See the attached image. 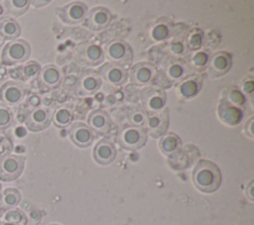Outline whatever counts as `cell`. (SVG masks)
<instances>
[{"label": "cell", "mask_w": 254, "mask_h": 225, "mask_svg": "<svg viewBox=\"0 0 254 225\" xmlns=\"http://www.w3.org/2000/svg\"><path fill=\"white\" fill-rule=\"evenodd\" d=\"M88 127L98 134H105L111 126V119L107 112L101 109H96L89 113L87 117Z\"/></svg>", "instance_id": "cell-21"}, {"label": "cell", "mask_w": 254, "mask_h": 225, "mask_svg": "<svg viewBox=\"0 0 254 225\" xmlns=\"http://www.w3.org/2000/svg\"><path fill=\"white\" fill-rule=\"evenodd\" d=\"M87 13V6L80 1H73L57 9L59 18L68 25H75L84 21Z\"/></svg>", "instance_id": "cell-7"}, {"label": "cell", "mask_w": 254, "mask_h": 225, "mask_svg": "<svg viewBox=\"0 0 254 225\" xmlns=\"http://www.w3.org/2000/svg\"><path fill=\"white\" fill-rule=\"evenodd\" d=\"M159 148L164 155L174 156L182 148V141L178 135L174 133H166L160 139Z\"/></svg>", "instance_id": "cell-25"}, {"label": "cell", "mask_w": 254, "mask_h": 225, "mask_svg": "<svg viewBox=\"0 0 254 225\" xmlns=\"http://www.w3.org/2000/svg\"><path fill=\"white\" fill-rule=\"evenodd\" d=\"M77 57L81 63L89 66H95L103 62L104 53L99 46L86 43L79 47L77 51Z\"/></svg>", "instance_id": "cell-16"}, {"label": "cell", "mask_w": 254, "mask_h": 225, "mask_svg": "<svg viewBox=\"0 0 254 225\" xmlns=\"http://www.w3.org/2000/svg\"><path fill=\"white\" fill-rule=\"evenodd\" d=\"M4 222H9L15 225H25L27 217L20 209H9L4 214Z\"/></svg>", "instance_id": "cell-31"}, {"label": "cell", "mask_w": 254, "mask_h": 225, "mask_svg": "<svg viewBox=\"0 0 254 225\" xmlns=\"http://www.w3.org/2000/svg\"><path fill=\"white\" fill-rule=\"evenodd\" d=\"M157 75V68L155 65L143 61L138 62L130 69L128 76L132 84L137 86H145L153 82Z\"/></svg>", "instance_id": "cell-10"}, {"label": "cell", "mask_w": 254, "mask_h": 225, "mask_svg": "<svg viewBox=\"0 0 254 225\" xmlns=\"http://www.w3.org/2000/svg\"><path fill=\"white\" fill-rule=\"evenodd\" d=\"M1 190H2V185H1V183H0V194H1Z\"/></svg>", "instance_id": "cell-46"}, {"label": "cell", "mask_w": 254, "mask_h": 225, "mask_svg": "<svg viewBox=\"0 0 254 225\" xmlns=\"http://www.w3.org/2000/svg\"><path fill=\"white\" fill-rule=\"evenodd\" d=\"M104 56L111 62L126 66H130L133 60V51L131 47L123 40H113L104 48Z\"/></svg>", "instance_id": "cell-4"}, {"label": "cell", "mask_w": 254, "mask_h": 225, "mask_svg": "<svg viewBox=\"0 0 254 225\" xmlns=\"http://www.w3.org/2000/svg\"><path fill=\"white\" fill-rule=\"evenodd\" d=\"M202 78L198 74L189 75L184 78L177 86V93L181 99L189 100L194 97L200 90Z\"/></svg>", "instance_id": "cell-19"}, {"label": "cell", "mask_w": 254, "mask_h": 225, "mask_svg": "<svg viewBox=\"0 0 254 225\" xmlns=\"http://www.w3.org/2000/svg\"><path fill=\"white\" fill-rule=\"evenodd\" d=\"M27 89L26 86L19 81H6L0 87V100L5 105H15L21 102L25 95Z\"/></svg>", "instance_id": "cell-11"}, {"label": "cell", "mask_w": 254, "mask_h": 225, "mask_svg": "<svg viewBox=\"0 0 254 225\" xmlns=\"http://www.w3.org/2000/svg\"><path fill=\"white\" fill-rule=\"evenodd\" d=\"M98 74L107 83L113 86H121L125 84L128 79L127 69L111 61L103 63L98 69Z\"/></svg>", "instance_id": "cell-9"}, {"label": "cell", "mask_w": 254, "mask_h": 225, "mask_svg": "<svg viewBox=\"0 0 254 225\" xmlns=\"http://www.w3.org/2000/svg\"><path fill=\"white\" fill-rule=\"evenodd\" d=\"M168 36V29L164 25H158L152 31V37L156 41H162Z\"/></svg>", "instance_id": "cell-36"}, {"label": "cell", "mask_w": 254, "mask_h": 225, "mask_svg": "<svg viewBox=\"0 0 254 225\" xmlns=\"http://www.w3.org/2000/svg\"><path fill=\"white\" fill-rule=\"evenodd\" d=\"M170 117H169V109L165 107L164 109L148 114L147 121L145 123V130L148 132L153 138H161L164 136L169 128Z\"/></svg>", "instance_id": "cell-8"}, {"label": "cell", "mask_w": 254, "mask_h": 225, "mask_svg": "<svg viewBox=\"0 0 254 225\" xmlns=\"http://www.w3.org/2000/svg\"><path fill=\"white\" fill-rule=\"evenodd\" d=\"M242 111L240 108L230 105L224 100H220L218 105V117L219 119L228 126L237 125L242 119Z\"/></svg>", "instance_id": "cell-22"}, {"label": "cell", "mask_w": 254, "mask_h": 225, "mask_svg": "<svg viewBox=\"0 0 254 225\" xmlns=\"http://www.w3.org/2000/svg\"><path fill=\"white\" fill-rule=\"evenodd\" d=\"M4 4L7 11L14 17L24 15L30 7V1L28 0H6Z\"/></svg>", "instance_id": "cell-30"}, {"label": "cell", "mask_w": 254, "mask_h": 225, "mask_svg": "<svg viewBox=\"0 0 254 225\" xmlns=\"http://www.w3.org/2000/svg\"><path fill=\"white\" fill-rule=\"evenodd\" d=\"M41 71V65L36 60H29L22 66L23 80L38 76Z\"/></svg>", "instance_id": "cell-33"}, {"label": "cell", "mask_w": 254, "mask_h": 225, "mask_svg": "<svg viewBox=\"0 0 254 225\" xmlns=\"http://www.w3.org/2000/svg\"><path fill=\"white\" fill-rule=\"evenodd\" d=\"M222 100H224L232 106L240 108L245 102V97L244 94L237 88L228 87L222 92Z\"/></svg>", "instance_id": "cell-29"}, {"label": "cell", "mask_w": 254, "mask_h": 225, "mask_svg": "<svg viewBox=\"0 0 254 225\" xmlns=\"http://www.w3.org/2000/svg\"><path fill=\"white\" fill-rule=\"evenodd\" d=\"M31 56V47L25 40L19 39L7 43L1 53V62L4 65H14L28 60Z\"/></svg>", "instance_id": "cell-2"}, {"label": "cell", "mask_w": 254, "mask_h": 225, "mask_svg": "<svg viewBox=\"0 0 254 225\" xmlns=\"http://www.w3.org/2000/svg\"><path fill=\"white\" fill-rule=\"evenodd\" d=\"M1 212H2V211H1V210H0V216H1Z\"/></svg>", "instance_id": "cell-47"}, {"label": "cell", "mask_w": 254, "mask_h": 225, "mask_svg": "<svg viewBox=\"0 0 254 225\" xmlns=\"http://www.w3.org/2000/svg\"><path fill=\"white\" fill-rule=\"evenodd\" d=\"M253 122H254V119L253 117H251L248 122L246 123L244 129H245V133L247 136H249L250 138H253L254 137V133H253Z\"/></svg>", "instance_id": "cell-39"}, {"label": "cell", "mask_w": 254, "mask_h": 225, "mask_svg": "<svg viewBox=\"0 0 254 225\" xmlns=\"http://www.w3.org/2000/svg\"><path fill=\"white\" fill-rule=\"evenodd\" d=\"M112 19L110 11L105 7H94L86 15L84 26L91 31H101L108 27Z\"/></svg>", "instance_id": "cell-13"}, {"label": "cell", "mask_w": 254, "mask_h": 225, "mask_svg": "<svg viewBox=\"0 0 254 225\" xmlns=\"http://www.w3.org/2000/svg\"><path fill=\"white\" fill-rule=\"evenodd\" d=\"M119 145L128 151L141 149L147 142V132L144 127H137L127 124L123 126L117 135Z\"/></svg>", "instance_id": "cell-3"}, {"label": "cell", "mask_w": 254, "mask_h": 225, "mask_svg": "<svg viewBox=\"0 0 254 225\" xmlns=\"http://www.w3.org/2000/svg\"><path fill=\"white\" fill-rule=\"evenodd\" d=\"M0 225H15V224H12V223H9V222H2Z\"/></svg>", "instance_id": "cell-44"}, {"label": "cell", "mask_w": 254, "mask_h": 225, "mask_svg": "<svg viewBox=\"0 0 254 225\" xmlns=\"http://www.w3.org/2000/svg\"><path fill=\"white\" fill-rule=\"evenodd\" d=\"M68 136L71 142L79 148L89 147L94 140V132L82 122L72 123L68 129Z\"/></svg>", "instance_id": "cell-14"}, {"label": "cell", "mask_w": 254, "mask_h": 225, "mask_svg": "<svg viewBox=\"0 0 254 225\" xmlns=\"http://www.w3.org/2000/svg\"><path fill=\"white\" fill-rule=\"evenodd\" d=\"M52 122V114L48 108L35 107L32 109L25 120L28 130L32 132H40L50 126Z\"/></svg>", "instance_id": "cell-12"}, {"label": "cell", "mask_w": 254, "mask_h": 225, "mask_svg": "<svg viewBox=\"0 0 254 225\" xmlns=\"http://www.w3.org/2000/svg\"><path fill=\"white\" fill-rule=\"evenodd\" d=\"M254 181L251 180L248 185L246 186V189H245V193H246V196L250 199V200H253L254 199Z\"/></svg>", "instance_id": "cell-41"}, {"label": "cell", "mask_w": 254, "mask_h": 225, "mask_svg": "<svg viewBox=\"0 0 254 225\" xmlns=\"http://www.w3.org/2000/svg\"><path fill=\"white\" fill-rule=\"evenodd\" d=\"M50 1H30V4H33V6L35 7H43L47 4H49Z\"/></svg>", "instance_id": "cell-43"}, {"label": "cell", "mask_w": 254, "mask_h": 225, "mask_svg": "<svg viewBox=\"0 0 254 225\" xmlns=\"http://www.w3.org/2000/svg\"><path fill=\"white\" fill-rule=\"evenodd\" d=\"M171 50H172L173 53L180 54L183 51V47H182L181 44H173L172 47H171Z\"/></svg>", "instance_id": "cell-42"}, {"label": "cell", "mask_w": 254, "mask_h": 225, "mask_svg": "<svg viewBox=\"0 0 254 225\" xmlns=\"http://www.w3.org/2000/svg\"><path fill=\"white\" fill-rule=\"evenodd\" d=\"M21 35L20 24L9 16L0 17V36L7 41L17 40Z\"/></svg>", "instance_id": "cell-24"}, {"label": "cell", "mask_w": 254, "mask_h": 225, "mask_svg": "<svg viewBox=\"0 0 254 225\" xmlns=\"http://www.w3.org/2000/svg\"><path fill=\"white\" fill-rule=\"evenodd\" d=\"M221 171L211 161L200 160L192 170V181L195 187L204 193H212L221 184Z\"/></svg>", "instance_id": "cell-1"}, {"label": "cell", "mask_w": 254, "mask_h": 225, "mask_svg": "<svg viewBox=\"0 0 254 225\" xmlns=\"http://www.w3.org/2000/svg\"><path fill=\"white\" fill-rule=\"evenodd\" d=\"M13 142L10 138L3 136L0 137V157L9 155L13 150Z\"/></svg>", "instance_id": "cell-34"}, {"label": "cell", "mask_w": 254, "mask_h": 225, "mask_svg": "<svg viewBox=\"0 0 254 225\" xmlns=\"http://www.w3.org/2000/svg\"><path fill=\"white\" fill-rule=\"evenodd\" d=\"M191 65L187 63L186 61L177 59L172 60L168 63L167 67L162 70V74L165 77L166 80L169 81L170 84H172L174 81L183 80L184 78L188 77L190 73Z\"/></svg>", "instance_id": "cell-18"}, {"label": "cell", "mask_w": 254, "mask_h": 225, "mask_svg": "<svg viewBox=\"0 0 254 225\" xmlns=\"http://www.w3.org/2000/svg\"><path fill=\"white\" fill-rule=\"evenodd\" d=\"M201 43V37L200 35H198V33H193L190 35V37H189L188 40V45L191 50H195L200 46Z\"/></svg>", "instance_id": "cell-37"}, {"label": "cell", "mask_w": 254, "mask_h": 225, "mask_svg": "<svg viewBox=\"0 0 254 225\" xmlns=\"http://www.w3.org/2000/svg\"><path fill=\"white\" fill-rule=\"evenodd\" d=\"M142 107L148 114L158 112L166 107V93L159 86H147L141 91Z\"/></svg>", "instance_id": "cell-6"}, {"label": "cell", "mask_w": 254, "mask_h": 225, "mask_svg": "<svg viewBox=\"0 0 254 225\" xmlns=\"http://www.w3.org/2000/svg\"><path fill=\"white\" fill-rule=\"evenodd\" d=\"M73 118L72 111L67 107H60L52 114V122L59 128H64L70 125Z\"/></svg>", "instance_id": "cell-27"}, {"label": "cell", "mask_w": 254, "mask_h": 225, "mask_svg": "<svg viewBox=\"0 0 254 225\" xmlns=\"http://www.w3.org/2000/svg\"><path fill=\"white\" fill-rule=\"evenodd\" d=\"M3 14V6L0 4V16Z\"/></svg>", "instance_id": "cell-45"}, {"label": "cell", "mask_w": 254, "mask_h": 225, "mask_svg": "<svg viewBox=\"0 0 254 225\" xmlns=\"http://www.w3.org/2000/svg\"><path fill=\"white\" fill-rule=\"evenodd\" d=\"M22 199L21 193L16 188H6L0 194V210L5 211L16 207Z\"/></svg>", "instance_id": "cell-26"}, {"label": "cell", "mask_w": 254, "mask_h": 225, "mask_svg": "<svg viewBox=\"0 0 254 225\" xmlns=\"http://www.w3.org/2000/svg\"><path fill=\"white\" fill-rule=\"evenodd\" d=\"M14 123V114L12 109L0 102V129H7Z\"/></svg>", "instance_id": "cell-32"}, {"label": "cell", "mask_w": 254, "mask_h": 225, "mask_svg": "<svg viewBox=\"0 0 254 225\" xmlns=\"http://www.w3.org/2000/svg\"><path fill=\"white\" fill-rule=\"evenodd\" d=\"M242 93H246V94H250L253 91L254 88V84H253V80L252 77H249L247 79H245L242 83Z\"/></svg>", "instance_id": "cell-38"}, {"label": "cell", "mask_w": 254, "mask_h": 225, "mask_svg": "<svg viewBox=\"0 0 254 225\" xmlns=\"http://www.w3.org/2000/svg\"><path fill=\"white\" fill-rule=\"evenodd\" d=\"M62 75L59 67L54 64H48L41 68L38 74V82L42 87L52 88L58 85L61 81Z\"/></svg>", "instance_id": "cell-23"}, {"label": "cell", "mask_w": 254, "mask_h": 225, "mask_svg": "<svg viewBox=\"0 0 254 225\" xmlns=\"http://www.w3.org/2000/svg\"><path fill=\"white\" fill-rule=\"evenodd\" d=\"M51 225H58V224H51Z\"/></svg>", "instance_id": "cell-48"}, {"label": "cell", "mask_w": 254, "mask_h": 225, "mask_svg": "<svg viewBox=\"0 0 254 225\" xmlns=\"http://www.w3.org/2000/svg\"><path fill=\"white\" fill-rule=\"evenodd\" d=\"M116 157V149L113 143L103 139L100 140L93 149V159L94 161L101 165L107 166L111 164Z\"/></svg>", "instance_id": "cell-20"}, {"label": "cell", "mask_w": 254, "mask_h": 225, "mask_svg": "<svg viewBox=\"0 0 254 225\" xmlns=\"http://www.w3.org/2000/svg\"><path fill=\"white\" fill-rule=\"evenodd\" d=\"M148 118V113L142 106L134 105L127 111V119L129 124L137 127H144Z\"/></svg>", "instance_id": "cell-28"}, {"label": "cell", "mask_w": 254, "mask_h": 225, "mask_svg": "<svg viewBox=\"0 0 254 225\" xmlns=\"http://www.w3.org/2000/svg\"><path fill=\"white\" fill-rule=\"evenodd\" d=\"M9 74L11 75V77L15 78V79H21L23 80V76H22V66H18L13 68L12 70L9 71Z\"/></svg>", "instance_id": "cell-40"}, {"label": "cell", "mask_w": 254, "mask_h": 225, "mask_svg": "<svg viewBox=\"0 0 254 225\" xmlns=\"http://www.w3.org/2000/svg\"><path fill=\"white\" fill-rule=\"evenodd\" d=\"M231 56L226 52L215 53L207 62V73L210 77H220L231 67Z\"/></svg>", "instance_id": "cell-15"}, {"label": "cell", "mask_w": 254, "mask_h": 225, "mask_svg": "<svg viewBox=\"0 0 254 225\" xmlns=\"http://www.w3.org/2000/svg\"><path fill=\"white\" fill-rule=\"evenodd\" d=\"M101 86V77L94 70H87L81 74L76 84V93L79 95H90L95 93Z\"/></svg>", "instance_id": "cell-17"}, {"label": "cell", "mask_w": 254, "mask_h": 225, "mask_svg": "<svg viewBox=\"0 0 254 225\" xmlns=\"http://www.w3.org/2000/svg\"><path fill=\"white\" fill-rule=\"evenodd\" d=\"M208 62V58H207V56L203 53V52H200V53H196L192 56L191 57V64L194 66V67H203L207 64Z\"/></svg>", "instance_id": "cell-35"}, {"label": "cell", "mask_w": 254, "mask_h": 225, "mask_svg": "<svg viewBox=\"0 0 254 225\" xmlns=\"http://www.w3.org/2000/svg\"><path fill=\"white\" fill-rule=\"evenodd\" d=\"M25 157L19 155H6L0 157V180L13 181L23 172Z\"/></svg>", "instance_id": "cell-5"}]
</instances>
